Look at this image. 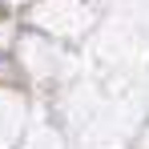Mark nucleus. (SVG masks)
Instances as JSON below:
<instances>
[]
</instances>
